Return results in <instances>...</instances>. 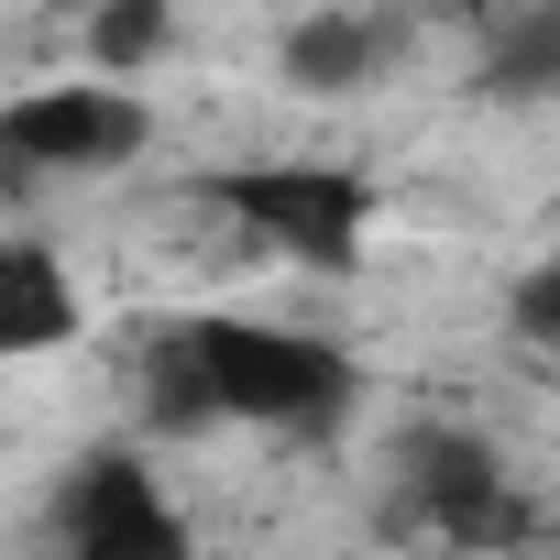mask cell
Returning a JSON list of instances; mask_svg holds the SVG:
<instances>
[{
	"mask_svg": "<svg viewBox=\"0 0 560 560\" xmlns=\"http://www.w3.org/2000/svg\"><path fill=\"white\" fill-rule=\"evenodd\" d=\"M198 374H209V407L220 418H253V429H330L352 407V363L308 330H264V319H198L187 330Z\"/></svg>",
	"mask_w": 560,
	"mask_h": 560,
	"instance_id": "6da1fadb",
	"label": "cell"
},
{
	"mask_svg": "<svg viewBox=\"0 0 560 560\" xmlns=\"http://www.w3.org/2000/svg\"><path fill=\"white\" fill-rule=\"evenodd\" d=\"M209 198H220L242 231H264L275 253L330 264V275L363 253V220H374V187L341 176V165H242V176H220Z\"/></svg>",
	"mask_w": 560,
	"mask_h": 560,
	"instance_id": "7a4b0ae2",
	"label": "cell"
},
{
	"mask_svg": "<svg viewBox=\"0 0 560 560\" xmlns=\"http://www.w3.org/2000/svg\"><path fill=\"white\" fill-rule=\"evenodd\" d=\"M143 100L121 89H34L0 110V176H110L143 154Z\"/></svg>",
	"mask_w": 560,
	"mask_h": 560,
	"instance_id": "3957f363",
	"label": "cell"
},
{
	"mask_svg": "<svg viewBox=\"0 0 560 560\" xmlns=\"http://www.w3.org/2000/svg\"><path fill=\"white\" fill-rule=\"evenodd\" d=\"M396 472H407V516H429L440 538H462V549L527 538V505L505 494V472H494V451L472 429H418Z\"/></svg>",
	"mask_w": 560,
	"mask_h": 560,
	"instance_id": "277c9868",
	"label": "cell"
},
{
	"mask_svg": "<svg viewBox=\"0 0 560 560\" xmlns=\"http://www.w3.org/2000/svg\"><path fill=\"white\" fill-rule=\"evenodd\" d=\"M56 538H67V549H89V560H143V549H187L176 505L154 494V472H143L132 451H100V462H78V483L56 494Z\"/></svg>",
	"mask_w": 560,
	"mask_h": 560,
	"instance_id": "5b68a950",
	"label": "cell"
},
{
	"mask_svg": "<svg viewBox=\"0 0 560 560\" xmlns=\"http://www.w3.org/2000/svg\"><path fill=\"white\" fill-rule=\"evenodd\" d=\"M78 330V287H67V264L45 242H0V363H23V352H56Z\"/></svg>",
	"mask_w": 560,
	"mask_h": 560,
	"instance_id": "8992f818",
	"label": "cell"
},
{
	"mask_svg": "<svg viewBox=\"0 0 560 560\" xmlns=\"http://www.w3.org/2000/svg\"><path fill=\"white\" fill-rule=\"evenodd\" d=\"M374 67H385V34H374V23H352V12H319V23H298V34H287V89L341 100V89H363Z\"/></svg>",
	"mask_w": 560,
	"mask_h": 560,
	"instance_id": "52a82bcc",
	"label": "cell"
},
{
	"mask_svg": "<svg viewBox=\"0 0 560 560\" xmlns=\"http://www.w3.org/2000/svg\"><path fill=\"white\" fill-rule=\"evenodd\" d=\"M483 89H505V100H538V89H560V0H527V12L494 34V56H483Z\"/></svg>",
	"mask_w": 560,
	"mask_h": 560,
	"instance_id": "ba28073f",
	"label": "cell"
},
{
	"mask_svg": "<svg viewBox=\"0 0 560 560\" xmlns=\"http://www.w3.org/2000/svg\"><path fill=\"white\" fill-rule=\"evenodd\" d=\"M176 45V0H100V23H89V56L121 78V67H154Z\"/></svg>",
	"mask_w": 560,
	"mask_h": 560,
	"instance_id": "9c48e42d",
	"label": "cell"
},
{
	"mask_svg": "<svg viewBox=\"0 0 560 560\" xmlns=\"http://www.w3.org/2000/svg\"><path fill=\"white\" fill-rule=\"evenodd\" d=\"M505 319H516V341H538V352H560V264H538V275H516V298H505Z\"/></svg>",
	"mask_w": 560,
	"mask_h": 560,
	"instance_id": "30bf717a",
	"label": "cell"
}]
</instances>
